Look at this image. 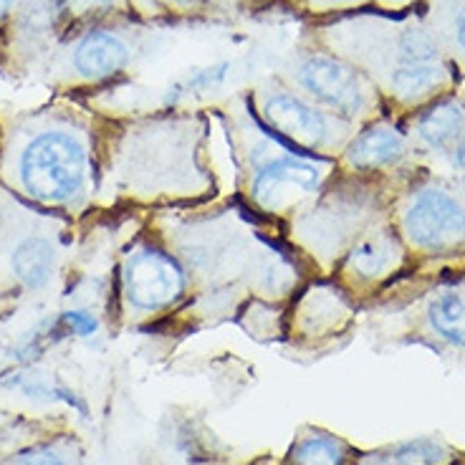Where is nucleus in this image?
Returning a JSON list of instances; mask_svg holds the SVG:
<instances>
[{
  "label": "nucleus",
  "mask_w": 465,
  "mask_h": 465,
  "mask_svg": "<svg viewBox=\"0 0 465 465\" xmlns=\"http://www.w3.org/2000/svg\"><path fill=\"white\" fill-rule=\"evenodd\" d=\"M69 31V18L61 0H18L3 28V51L8 66L34 71L46 66L61 38Z\"/></svg>",
  "instance_id": "10"
},
{
  "label": "nucleus",
  "mask_w": 465,
  "mask_h": 465,
  "mask_svg": "<svg viewBox=\"0 0 465 465\" xmlns=\"http://www.w3.org/2000/svg\"><path fill=\"white\" fill-rule=\"evenodd\" d=\"M450 157H453L455 167L465 170V132H463V137L458 140V144L453 147V152H450Z\"/></svg>",
  "instance_id": "23"
},
{
  "label": "nucleus",
  "mask_w": 465,
  "mask_h": 465,
  "mask_svg": "<svg viewBox=\"0 0 465 465\" xmlns=\"http://www.w3.org/2000/svg\"><path fill=\"white\" fill-rule=\"evenodd\" d=\"M453 448L440 438H415L397 442L367 458V465H453Z\"/></svg>",
  "instance_id": "15"
},
{
  "label": "nucleus",
  "mask_w": 465,
  "mask_h": 465,
  "mask_svg": "<svg viewBox=\"0 0 465 465\" xmlns=\"http://www.w3.org/2000/svg\"><path fill=\"white\" fill-rule=\"evenodd\" d=\"M140 31L129 13L71 28L44 66L48 82L92 86L122 76L140 51Z\"/></svg>",
  "instance_id": "4"
},
{
  "label": "nucleus",
  "mask_w": 465,
  "mask_h": 465,
  "mask_svg": "<svg viewBox=\"0 0 465 465\" xmlns=\"http://www.w3.org/2000/svg\"><path fill=\"white\" fill-rule=\"evenodd\" d=\"M258 122L276 137L306 152H339L347 147L357 127L316 106L283 79L258 84L253 94Z\"/></svg>",
  "instance_id": "6"
},
{
  "label": "nucleus",
  "mask_w": 465,
  "mask_h": 465,
  "mask_svg": "<svg viewBox=\"0 0 465 465\" xmlns=\"http://www.w3.org/2000/svg\"><path fill=\"white\" fill-rule=\"evenodd\" d=\"M422 319L432 337L465 351V281L432 291L422 309Z\"/></svg>",
  "instance_id": "14"
},
{
  "label": "nucleus",
  "mask_w": 465,
  "mask_h": 465,
  "mask_svg": "<svg viewBox=\"0 0 465 465\" xmlns=\"http://www.w3.org/2000/svg\"><path fill=\"white\" fill-rule=\"evenodd\" d=\"M243 3H248V0H210V8L208 11H235L238 5H243Z\"/></svg>",
  "instance_id": "24"
},
{
  "label": "nucleus",
  "mask_w": 465,
  "mask_h": 465,
  "mask_svg": "<svg viewBox=\"0 0 465 465\" xmlns=\"http://www.w3.org/2000/svg\"><path fill=\"white\" fill-rule=\"evenodd\" d=\"M96 185V134L79 106L21 112L0 127V187L48 213H84Z\"/></svg>",
  "instance_id": "1"
},
{
  "label": "nucleus",
  "mask_w": 465,
  "mask_h": 465,
  "mask_svg": "<svg viewBox=\"0 0 465 465\" xmlns=\"http://www.w3.org/2000/svg\"><path fill=\"white\" fill-rule=\"evenodd\" d=\"M407 245L397 232L392 215L372 223L354 243L339 258V273L351 289H380L382 283L395 279L405 268Z\"/></svg>",
  "instance_id": "11"
},
{
  "label": "nucleus",
  "mask_w": 465,
  "mask_h": 465,
  "mask_svg": "<svg viewBox=\"0 0 465 465\" xmlns=\"http://www.w3.org/2000/svg\"><path fill=\"white\" fill-rule=\"evenodd\" d=\"M319 46L347 58L402 109H420L455 86V71L440 38L415 18L344 13L314 31Z\"/></svg>",
  "instance_id": "2"
},
{
  "label": "nucleus",
  "mask_w": 465,
  "mask_h": 465,
  "mask_svg": "<svg viewBox=\"0 0 465 465\" xmlns=\"http://www.w3.org/2000/svg\"><path fill=\"white\" fill-rule=\"evenodd\" d=\"M351 450L337 435L312 430L293 442L289 453L291 465H349Z\"/></svg>",
  "instance_id": "16"
},
{
  "label": "nucleus",
  "mask_w": 465,
  "mask_h": 465,
  "mask_svg": "<svg viewBox=\"0 0 465 465\" xmlns=\"http://www.w3.org/2000/svg\"><path fill=\"white\" fill-rule=\"evenodd\" d=\"M15 5H18V0H0V34H3V28L8 24L11 13L15 11Z\"/></svg>",
  "instance_id": "22"
},
{
  "label": "nucleus",
  "mask_w": 465,
  "mask_h": 465,
  "mask_svg": "<svg viewBox=\"0 0 465 465\" xmlns=\"http://www.w3.org/2000/svg\"><path fill=\"white\" fill-rule=\"evenodd\" d=\"M460 190L465 193V170H463V174H460Z\"/></svg>",
  "instance_id": "26"
},
{
  "label": "nucleus",
  "mask_w": 465,
  "mask_h": 465,
  "mask_svg": "<svg viewBox=\"0 0 465 465\" xmlns=\"http://www.w3.org/2000/svg\"><path fill=\"white\" fill-rule=\"evenodd\" d=\"M64 263V221L0 195V296L41 293Z\"/></svg>",
  "instance_id": "3"
},
{
  "label": "nucleus",
  "mask_w": 465,
  "mask_h": 465,
  "mask_svg": "<svg viewBox=\"0 0 465 465\" xmlns=\"http://www.w3.org/2000/svg\"><path fill=\"white\" fill-rule=\"evenodd\" d=\"M281 79L316 106L354 127L374 122L382 106L380 92L354 64L319 46L316 41L312 46H299L293 51Z\"/></svg>",
  "instance_id": "5"
},
{
  "label": "nucleus",
  "mask_w": 465,
  "mask_h": 465,
  "mask_svg": "<svg viewBox=\"0 0 465 465\" xmlns=\"http://www.w3.org/2000/svg\"><path fill=\"white\" fill-rule=\"evenodd\" d=\"M11 465H69L56 450H51V448H44V445H38V448H28L24 453H18L11 460Z\"/></svg>",
  "instance_id": "19"
},
{
  "label": "nucleus",
  "mask_w": 465,
  "mask_h": 465,
  "mask_svg": "<svg viewBox=\"0 0 465 465\" xmlns=\"http://www.w3.org/2000/svg\"><path fill=\"white\" fill-rule=\"evenodd\" d=\"M157 13H177V15H190V13L208 11L210 0H152Z\"/></svg>",
  "instance_id": "20"
},
{
  "label": "nucleus",
  "mask_w": 465,
  "mask_h": 465,
  "mask_svg": "<svg viewBox=\"0 0 465 465\" xmlns=\"http://www.w3.org/2000/svg\"><path fill=\"white\" fill-rule=\"evenodd\" d=\"M129 8L134 13H142V15H150V13H157L154 3L152 0H127Z\"/></svg>",
  "instance_id": "25"
},
{
  "label": "nucleus",
  "mask_w": 465,
  "mask_h": 465,
  "mask_svg": "<svg viewBox=\"0 0 465 465\" xmlns=\"http://www.w3.org/2000/svg\"><path fill=\"white\" fill-rule=\"evenodd\" d=\"M187 273L164 248L137 243L122 261V296L137 314H160L185 296Z\"/></svg>",
  "instance_id": "9"
},
{
  "label": "nucleus",
  "mask_w": 465,
  "mask_h": 465,
  "mask_svg": "<svg viewBox=\"0 0 465 465\" xmlns=\"http://www.w3.org/2000/svg\"><path fill=\"white\" fill-rule=\"evenodd\" d=\"M392 223L420 256H465V203L438 183H415L397 198Z\"/></svg>",
  "instance_id": "7"
},
{
  "label": "nucleus",
  "mask_w": 465,
  "mask_h": 465,
  "mask_svg": "<svg viewBox=\"0 0 465 465\" xmlns=\"http://www.w3.org/2000/svg\"><path fill=\"white\" fill-rule=\"evenodd\" d=\"M448 35H450V48L453 54L465 58V0L455 5V11L448 18Z\"/></svg>",
  "instance_id": "18"
},
{
  "label": "nucleus",
  "mask_w": 465,
  "mask_h": 465,
  "mask_svg": "<svg viewBox=\"0 0 465 465\" xmlns=\"http://www.w3.org/2000/svg\"><path fill=\"white\" fill-rule=\"evenodd\" d=\"M293 3L312 15H326V13L357 11L361 5H367L370 0H293Z\"/></svg>",
  "instance_id": "17"
},
{
  "label": "nucleus",
  "mask_w": 465,
  "mask_h": 465,
  "mask_svg": "<svg viewBox=\"0 0 465 465\" xmlns=\"http://www.w3.org/2000/svg\"><path fill=\"white\" fill-rule=\"evenodd\" d=\"M415 140L428 152H453L465 132V104L450 94L420 106L415 116Z\"/></svg>",
  "instance_id": "13"
},
{
  "label": "nucleus",
  "mask_w": 465,
  "mask_h": 465,
  "mask_svg": "<svg viewBox=\"0 0 465 465\" xmlns=\"http://www.w3.org/2000/svg\"><path fill=\"white\" fill-rule=\"evenodd\" d=\"M64 322L71 326V331L74 334H79V337H89L96 331V319L92 314H86V312H69V314L64 316Z\"/></svg>",
  "instance_id": "21"
},
{
  "label": "nucleus",
  "mask_w": 465,
  "mask_h": 465,
  "mask_svg": "<svg viewBox=\"0 0 465 465\" xmlns=\"http://www.w3.org/2000/svg\"><path fill=\"white\" fill-rule=\"evenodd\" d=\"M410 154L405 132L387 122H370L354 132L341 150V163L354 174H380L395 170Z\"/></svg>",
  "instance_id": "12"
},
{
  "label": "nucleus",
  "mask_w": 465,
  "mask_h": 465,
  "mask_svg": "<svg viewBox=\"0 0 465 465\" xmlns=\"http://www.w3.org/2000/svg\"><path fill=\"white\" fill-rule=\"evenodd\" d=\"M243 114V109H241ZM245 122V114H243ZM245 140L251 144V183L248 195L263 213H281L293 200L314 195L324 187L331 164L322 157H299L279 147L273 134L258 122V142L245 127Z\"/></svg>",
  "instance_id": "8"
}]
</instances>
